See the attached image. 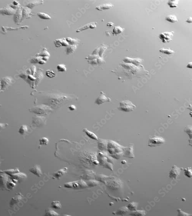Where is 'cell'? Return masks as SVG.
<instances>
[{"label": "cell", "mask_w": 192, "mask_h": 216, "mask_svg": "<svg viewBox=\"0 0 192 216\" xmlns=\"http://www.w3.org/2000/svg\"><path fill=\"white\" fill-rule=\"evenodd\" d=\"M135 108V106L131 101L129 100H124L120 102V106L118 108L121 111L129 112L133 111Z\"/></svg>", "instance_id": "obj_1"}, {"label": "cell", "mask_w": 192, "mask_h": 216, "mask_svg": "<svg viewBox=\"0 0 192 216\" xmlns=\"http://www.w3.org/2000/svg\"><path fill=\"white\" fill-rule=\"evenodd\" d=\"M165 142V139L163 137L154 136L149 139L148 145L150 147H155L162 145Z\"/></svg>", "instance_id": "obj_2"}, {"label": "cell", "mask_w": 192, "mask_h": 216, "mask_svg": "<svg viewBox=\"0 0 192 216\" xmlns=\"http://www.w3.org/2000/svg\"><path fill=\"white\" fill-rule=\"evenodd\" d=\"M173 36V32H164L159 35V37L163 43H167L172 40Z\"/></svg>", "instance_id": "obj_3"}, {"label": "cell", "mask_w": 192, "mask_h": 216, "mask_svg": "<svg viewBox=\"0 0 192 216\" xmlns=\"http://www.w3.org/2000/svg\"><path fill=\"white\" fill-rule=\"evenodd\" d=\"M110 101V98L106 97L105 95V94L103 92H101L100 95L97 98L95 101V103L98 105H100L102 104L103 103H104Z\"/></svg>", "instance_id": "obj_4"}, {"label": "cell", "mask_w": 192, "mask_h": 216, "mask_svg": "<svg viewBox=\"0 0 192 216\" xmlns=\"http://www.w3.org/2000/svg\"><path fill=\"white\" fill-rule=\"evenodd\" d=\"M181 170L180 168L176 166H174L171 171L170 172V178L176 179L179 175Z\"/></svg>", "instance_id": "obj_5"}, {"label": "cell", "mask_w": 192, "mask_h": 216, "mask_svg": "<svg viewBox=\"0 0 192 216\" xmlns=\"http://www.w3.org/2000/svg\"><path fill=\"white\" fill-rule=\"evenodd\" d=\"M29 172L37 176H41L42 175V172L40 166L35 165L29 169Z\"/></svg>", "instance_id": "obj_6"}, {"label": "cell", "mask_w": 192, "mask_h": 216, "mask_svg": "<svg viewBox=\"0 0 192 216\" xmlns=\"http://www.w3.org/2000/svg\"><path fill=\"white\" fill-rule=\"evenodd\" d=\"M96 23H89V24L86 25H84V26L81 27V28L77 30V32H80L82 31L83 30H85L88 29V28L93 29V28H95L96 27Z\"/></svg>", "instance_id": "obj_7"}, {"label": "cell", "mask_w": 192, "mask_h": 216, "mask_svg": "<svg viewBox=\"0 0 192 216\" xmlns=\"http://www.w3.org/2000/svg\"><path fill=\"white\" fill-rule=\"evenodd\" d=\"M54 43L56 47H62L67 46L68 45V43L64 39H60L55 40L54 41Z\"/></svg>", "instance_id": "obj_8"}, {"label": "cell", "mask_w": 192, "mask_h": 216, "mask_svg": "<svg viewBox=\"0 0 192 216\" xmlns=\"http://www.w3.org/2000/svg\"><path fill=\"white\" fill-rule=\"evenodd\" d=\"M113 5L111 4L108 3L105 4H102L99 6H97L96 7V9L99 11H104V10H108L110 8H111L112 7H113Z\"/></svg>", "instance_id": "obj_9"}, {"label": "cell", "mask_w": 192, "mask_h": 216, "mask_svg": "<svg viewBox=\"0 0 192 216\" xmlns=\"http://www.w3.org/2000/svg\"><path fill=\"white\" fill-rule=\"evenodd\" d=\"M83 131L90 138L94 139V140H99L97 136V135L93 133V132L90 131V130H88L87 129H84L83 130Z\"/></svg>", "instance_id": "obj_10"}, {"label": "cell", "mask_w": 192, "mask_h": 216, "mask_svg": "<svg viewBox=\"0 0 192 216\" xmlns=\"http://www.w3.org/2000/svg\"><path fill=\"white\" fill-rule=\"evenodd\" d=\"M166 20L171 23L176 22L178 21L176 16L175 15H170L167 16L166 17Z\"/></svg>", "instance_id": "obj_11"}, {"label": "cell", "mask_w": 192, "mask_h": 216, "mask_svg": "<svg viewBox=\"0 0 192 216\" xmlns=\"http://www.w3.org/2000/svg\"><path fill=\"white\" fill-rule=\"evenodd\" d=\"M45 215L47 216H57L59 215V214L57 213L55 211L52 210V209L50 208H48L45 211Z\"/></svg>", "instance_id": "obj_12"}, {"label": "cell", "mask_w": 192, "mask_h": 216, "mask_svg": "<svg viewBox=\"0 0 192 216\" xmlns=\"http://www.w3.org/2000/svg\"><path fill=\"white\" fill-rule=\"evenodd\" d=\"M51 206L56 209H60L61 208V205L59 201H53L51 204Z\"/></svg>", "instance_id": "obj_13"}, {"label": "cell", "mask_w": 192, "mask_h": 216, "mask_svg": "<svg viewBox=\"0 0 192 216\" xmlns=\"http://www.w3.org/2000/svg\"><path fill=\"white\" fill-rule=\"evenodd\" d=\"M37 15L40 19L44 20H48L51 19V17L47 14L44 13L39 12L37 14Z\"/></svg>", "instance_id": "obj_14"}, {"label": "cell", "mask_w": 192, "mask_h": 216, "mask_svg": "<svg viewBox=\"0 0 192 216\" xmlns=\"http://www.w3.org/2000/svg\"><path fill=\"white\" fill-rule=\"evenodd\" d=\"M159 52L162 54H167V55H170L173 54L174 51L169 49H162L159 50Z\"/></svg>", "instance_id": "obj_15"}, {"label": "cell", "mask_w": 192, "mask_h": 216, "mask_svg": "<svg viewBox=\"0 0 192 216\" xmlns=\"http://www.w3.org/2000/svg\"><path fill=\"white\" fill-rule=\"evenodd\" d=\"M46 76L49 78H53L56 76V73L54 70H49L46 72Z\"/></svg>", "instance_id": "obj_16"}, {"label": "cell", "mask_w": 192, "mask_h": 216, "mask_svg": "<svg viewBox=\"0 0 192 216\" xmlns=\"http://www.w3.org/2000/svg\"><path fill=\"white\" fill-rule=\"evenodd\" d=\"M168 4L171 8L176 7L177 6V5L178 4V0H169L168 2Z\"/></svg>", "instance_id": "obj_17"}, {"label": "cell", "mask_w": 192, "mask_h": 216, "mask_svg": "<svg viewBox=\"0 0 192 216\" xmlns=\"http://www.w3.org/2000/svg\"><path fill=\"white\" fill-rule=\"evenodd\" d=\"M28 130V128L27 126L25 125H23L21 126L19 130V132L21 135H24L25 133Z\"/></svg>", "instance_id": "obj_18"}, {"label": "cell", "mask_w": 192, "mask_h": 216, "mask_svg": "<svg viewBox=\"0 0 192 216\" xmlns=\"http://www.w3.org/2000/svg\"><path fill=\"white\" fill-rule=\"evenodd\" d=\"M124 29L120 27H115L113 30V33L115 35H118L123 32Z\"/></svg>", "instance_id": "obj_19"}, {"label": "cell", "mask_w": 192, "mask_h": 216, "mask_svg": "<svg viewBox=\"0 0 192 216\" xmlns=\"http://www.w3.org/2000/svg\"><path fill=\"white\" fill-rule=\"evenodd\" d=\"M66 168H64L63 169L60 170L56 172L55 174H54V176L59 178L61 176V175H62L65 172H66Z\"/></svg>", "instance_id": "obj_20"}, {"label": "cell", "mask_w": 192, "mask_h": 216, "mask_svg": "<svg viewBox=\"0 0 192 216\" xmlns=\"http://www.w3.org/2000/svg\"><path fill=\"white\" fill-rule=\"evenodd\" d=\"M184 173H185V175L187 177H191L192 176V170L191 167H188L187 168H186L184 169Z\"/></svg>", "instance_id": "obj_21"}, {"label": "cell", "mask_w": 192, "mask_h": 216, "mask_svg": "<svg viewBox=\"0 0 192 216\" xmlns=\"http://www.w3.org/2000/svg\"><path fill=\"white\" fill-rule=\"evenodd\" d=\"M57 69L59 72H64L66 71V67L64 65L60 64L58 65Z\"/></svg>", "instance_id": "obj_22"}, {"label": "cell", "mask_w": 192, "mask_h": 216, "mask_svg": "<svg viewBox=\"0 0 192 216\" xmlns=\"http://www.w3.org/2000/svg\"><path fill=\"white\" fill-rule=\"evenodd\" d=\"M40 144L41 145H47L49 142V140L46 137H42L40 139Z\"/></svg>", "instance_id": "obj_23"}, {"label": "cell", "mask_w": 192, "mask_h": 216, "mask_svg": "<svg viewBox=\"0 0 192 216\" xmlns=\"http://www.w3.org/2000/svg\"><path fill=\"white\" fill-rule=\"evenodd\" d=\"M177 211L178 212V215L179 216H181V215H182V216H187V215H190V214H187V213H186L185 212H183L180 209H179L177 210Z\"/></svg>", "instance_id": "obj_24"}, {"label": "cell", "mask_w": 192, "mask_h": 216, "mask_svg": "<svg viewBox=\"0 0 192 216\" xmlns=\"http://www.w3.org/2000/svg\"><path fill=\"white\" fill-rule=\"evenodd\" d=\"M8 125L7 124L0 123V132L1 131V130L2 129H4L6 127H7V126H8Z\"/></svg>", "instance_id": "obj_25"}, {"label": "cell", "mask_w": 192, "mask_h": 216, "mask_svg": "<svg viewBox=\"0 0 192 216\" xmlns=\"http://www.w3.org/2000/svg\"><path fill=\"white\" fill-rule=\"evenodd\" d=\"M68 108L71 111H73V110H75L76 109V107L74 105H71L68 107Z\"/></svg>", "instance_id": "obj_26"}, {"label": "cell", "mask_w": 192, "mask_h": 216, "mask_svg": "<svg viewBox=\"0 0 192 216\" xmlns=\"http://www.w3.org/2000/svg\"><path fill=\"white\" fill-rule=\"evenodd\" d=\"M192 17H190L186 21V22L189 23H192Z\"/></svg>", "instance_id": "obj_27"}, {"label": "cell", "mask_w": 192, "mask_h": 216, "mask_svg": "<svg viewBox=\"0 0 192 216\" xmlns=\"http://www.w3.org/2000/svg\"><path fill=\"white\" fill-rule=\"evenodd\" d=\"M192 62H190L189 63H188L187 66V67L189 68H192Z\"/></svg>", "instance_id": "obj_28"}, {"label": "cell", "mask_w": 192, "mask_h": 216, "mask_svg": "<svg viewBox=\"0 0 192 216\" xmlns=\"http://www.w3.org/2000/svg\"><path fill=\"white\" fill-rule=\"evenodd\" d=\"M107 25L108 26L111 27L113 26V25H114V23H113L112 22H109L108 23Z\"/></svg>", "instance_id": "obj_29"}]
</instances>
